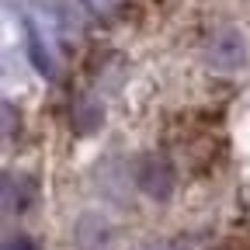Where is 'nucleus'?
<instances>
[{
	"instance_id": "nucleus-1",
	"label": "nucleus",
	"mask_w": 250,
	"mask_h": 250,
	"mask_svg": "<svg viewBox=\"0 0 250 250\" xmlns=\"http://www.w3.org/2000/svg\"><path fill=\"white\" fill-rule=\"evenodd\" d=\"M212 62L219 70H236L240 62H243V42H240V35H233V31H226L223 39H215V45H212Z\"/></svg>"
},
{
	"instance_id": "nucleus-2",
	"label": "nucleus",
	"mask_w": 250,
	"mask_h": 250,
	"mask_svg": "<svg viewBox=\"0 0 250 250\" xmlns=\"http://www.w3.org/2000/svg\"><path fill=\"white\" fill-rule=\"evenodd\" d=\"M7 250H35V247H31V240L18 236V240H11V243H7Z\"/></svg>"
}]
</instances>
